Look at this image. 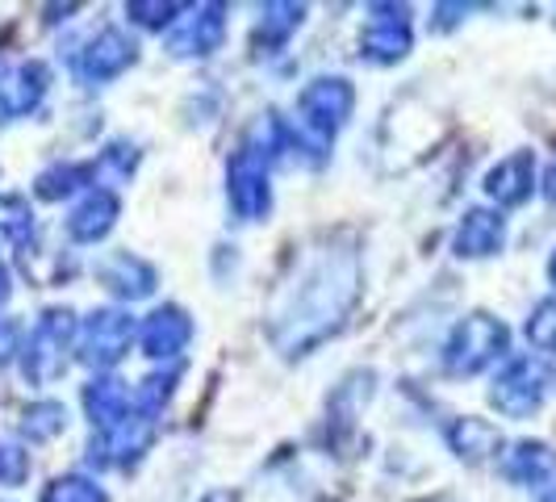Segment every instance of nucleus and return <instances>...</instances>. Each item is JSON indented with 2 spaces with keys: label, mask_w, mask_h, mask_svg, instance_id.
Instances as JSON below:
<instances>
[{
  "label": "nucleus",
  "mask_w": 556,
  "mask_h": 502,
  "mask_svg": "<svg viewBox=\"0 0 556 502\" xmlns=\"http://www.w3.org/2000/svg\"><path fill=\"white\" fill-rule=\"evenodd\" d=\"M531 335H535L540 343L556 348V306H544L540 314H535V323H531Z\"/></svg>",
  "instance_id": "1"
},
{
  "label": "nucleus",
  "mask_w": 556,
  "mask_h": 502,
  "mask_svg": "<svg viewBox=\"0 0 556 502\" xmlns=\"http://www.w3.org/2000/svg\"><path fill=\"white\" fill-rule=\"evenodd\" d=\"M553 277H556V260H553Z\"/></svg>",
  "instance_id": "2"
}]
</instances>
